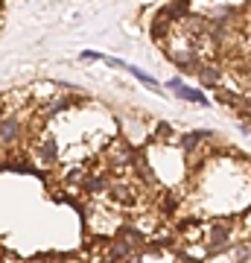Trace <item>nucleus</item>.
<instances>
[{"label":"nucleus","instance_id":"obj_1","mask_svg":"<svg viewBox=\"0 0 251 263\" xmlns=\"http://www.w3.org/2000/svg\"><path fill=\"white\" fill-rule=\"evenodd\" d=\"M21 138V126L15 120H0V143H15Z\"/></svg>","mask_w":251,"mask_h":263}]
</instances>
